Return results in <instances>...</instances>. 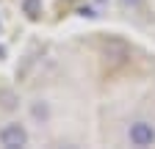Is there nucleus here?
Masks as SVG:
<instances>
[{
    "instance_id": "8",
    "label": "nucleus",
    "mask_w": 155,
    "mask_h": 149,
    "mask_svg": "<svg viewBox=\"0 0 155 149\" xmlns=\"http://www.w3.org/2000/svg\"><path fill=\"white\" fill-rule=\"evenodd\" d=\"M0 30H3V17H0Z\"/></svg>"
},
{
    "instance_id": "1",
    "label": "nucleus",
    "mask_w": 155,
    "mask_h": 149,
    "mask_svg": "<svg viewBox=\"0 0 155 149\" xmlns=\"http://www.w3.org/2000/svg\"><path fill=\"white\" fill-rule=\"evenodd\" d=\"M31 144V133L22 122H6L0 127V146L3 149H22Z\"/></svg>"
},
{
    "instance_id": "6",
    "label": "nucleus",
    "mask_w": 155,
    "mask_h": 149,
    "mask_svg": "<svg viewBox=\"0 0 155 149\" xmlns=\"http://www.w3.org/2000/svg\"><path fill=\"white\" fill-rule=\"evenodd\" d=\"M78 14H81V17H91V20H94V17H100V14H97V8H94V6H83V8L78 11Z\"/></svg>"
},
{
    "instance_id": "2",
    "label": "nucleus",
    "mask_w": 155,
    "mask_h": 149,
    "mask_svg": "<svg viewBox=\"0 0 155 149\" xmlns=\"http://www.w3.org/2000/svg\"><path fill=\"white\" fill-rule=\"evenodd\" d=\"M127 141H130V146H139V149L155 146V124L147 122V119L130 122L127 124Z\"/></svg>"
},
{
    "instance_id": "7",
    "label": "nucleus",
    "mask_w": 155,
    "mask_h": 149,
    "mask_svg": "<svg viewBox=\"0 0 155 149\" xmlns=\"http://www.w3.org/2000/svg\"><path fill=\"white\" fill-rule=\"evenodd\" d=\"M119 6H122V8H139L141 0H119Z\"/></svg>"
},
{
    "instance_id": "5",
    "label": "nucleus",
    "mask_w": 155,
    "mask_h": 149,
    "mask_svg": "<svg viewBox=\"0 0 155 149\" xmlns=\"http://www.w3.org/2000/svg\"><path fill=\"white\" fill-rule=\"evenodd\" d=\"M19 102H22V100H19V94L14 88H0V108H3V110H17Z\"/></svg>"
},
{
    "instance_id": "4",
    "label": "nucleus",
    "mask_w": 155,
    "mask_h": 149,
    "mask_svg": "<svg viewBox=\"0 0 155 149\" xmlns=\"http://www.w3.org/2000/svg\"><path fill=\"white\" fill-rule=\"evenodd\" d=\"M45 8V0H19V11H22L28 20H39Z\"/></svg>"
},
{
    "instance_id": "3",
    "label": "nucleus",
    "mask_w": 155,
    "mask_h": 149,
    "mask_svg": "<svg viewBox=\"0 0 155 149\" xmlns=\"http://www.w3.org/2000/svg\"><path fill=\"white\" fill-rule=\"evenodd\" d=\"M28 113H31V119L36 124H47L53 119V108H50L47 100H31L28 102Z\"/></svg>"
}]
</instances>
